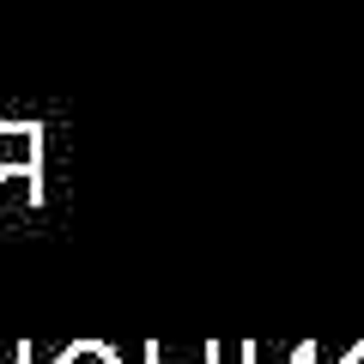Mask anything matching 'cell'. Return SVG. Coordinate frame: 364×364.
<instances>
[{"label": "cell", "mask_w": 364, "mask_h": 364, "mask_svg": "<svg viewBox=\"0 0 364 364\" xmlns=\"http://www.w3.org/2000/svg\"><path fill=\"white\" fill-rule=\"evenodd\" d=\"M43 164V128L37 122H0V176H37Z\"/></svg>", "instance_id": "6da1fadb"}]
</instances>
